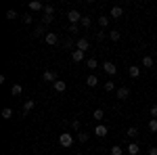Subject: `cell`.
Instances as JSON below:
<instances>
[{"mask_svg":"<svg viewBox=\"0 0 157 155\" xmlns=\"http://www.w3.org/2000/svg\"><path fill=\"white\" fill-rule=\"evenodd\" d=\"M59 145H61V147H65V149H69V147L73 145V134H69V132L59 134Z\"/></svg>","mask_w":157,"mask_h":155,"instance_id":"obj_1","label":"cell"},{"mask_svg":"<svg viewBox=\"0 0 157 155\" xmlns=\"http://www.w3.org/2000/svg\"><path fill=\"white\" fill-rule=\"evenodd\" d=\"M67 19H69V25H78V23H82V15H80V11H69L67 13Z\"/></svg>","mask_w":157,"mask_h":155,"instance_id":"obj_2","label":"cell"},{"mask_svg":"<svg viewBox=\"0 0 157 155\" xmlns=\"http://www.w3.org/2000/svg\"><path fill=\"white\" fill-rule=\"evenodd\" d=\"M103 72L107 73V76H115V73H117V67H115V63L105 61V63H103Z\"/></svg>","mask_w":157,"mask_h":155,"instance_id":"obj_3","label":"cell"},{"mask_svg":"<svg viewBox=\"0 0 157 155\" xmlns=\"http://www.w3.org/2000/svg\"><path fill=\"white\" fill-rule=\"evenodd\" d=\"M42 80H44V82L55 84V82H57V72H55V69H46V72L42 73Z\"/></svg>","mask_w":157,"mask_h":155,"instance_id":"obj_4","label":"cell"},{"mask_svg":"<svg viewBox=\"0 0 157 155\" xmlns=\"http://www.w3.org/2000/svg\"><path fill=\"white\" fill-rule=\"evenodd\" d=\"M44 40H46V44H48V46H55V44L59 42V36H57L55 32H46V38H44Z\"/></svg>","mask_w":157,"mask_h":155,"instance_id":"obj_5","label":"cell"},{"mask_svg":"<svg viewBox=\"0 0 157 155\" xmlns=\"http://www.w3.org/2000/svg\"><path fill=\"white\" fill-rule=\"evenodd\" d=\"M128 96H130V88H128V86H121V88H117V99H120V101H126Z\"/></svg>","mask_w":157,"mask_h":155,"instance_id":"obj_6","label":"cell"},{"mask_svg":"<svg viewBox=\"0 0 157 155\" xmlns=\"http://www.w3.org/2000/svg\"><path fill=\"white\" fill-rule=\"evenodd\" d=\"M88 46H90V42H88L86 38H80V40L75 42V48H78V50H82V52H86V50H88Z\"/></svg>","mask_w":157,"mask_h":155,"instance_id":"obj_7","label":"cell"},{"mask_svg":"<svg viewBox=\"0 0 157 155\" xmlns=\"http://www.w3.org/2000/svg\"><path fill=\"white\" fill-rule=\"evenodd\" d=\"M71 61H73V63H82V61H84V52L75 48V50L71 52Z\"/></svg>","mask_w":157,"mask_h":155,"instance_id":"obj_8","label":"cell"},{"mask_svg":"<svg viewBox=\"0 0 157 155\" xmlns=\"http://www.w3.org/2000/svg\"><path fill=\"white\" fill-rule=\"evenodd\" d=\"M52 88H55V92H65L67 90V84L63 82V80H57V82L52 84Z\"/></svg>","mask_w":157,"mask_h":155,"instance_id":"obj_9","label":"cell"},{"mask_svg":"<svg viewBox=\"0 0 157 155\" xmlns=\"http://www.w3.org/2000/svg\"><path fill=\"white\" fill-rule=\"evenodd\" d=\"M107 126H103V124H97V128H94V134H97V136H101V138H103V136H107Z\"/></svg>","mask_w":157,"mask_h":155,"instance_id":"obj_10","label":"cell"},{"mask_svg":"<svg viewBox=\"0 0 157 155\" xmlns=\"http://www.w3.org/2000/svg\"><path fill=\"white\" fill-rule=\"evenodd\" d=\"M97 84H98V78L94 76V73H90V76L86 78V86H90V88H94Z\"/></svg>","mask_w":157,"mask_h":155,"instance_id":"obj_11","label":"cell"},{"mask_svg":"<svg viewBox=\"0 0 157 155\" xmlns=\"http://www.w3.org/2000/svg\"><path fill=\"white\" fill-rule=\"evenodd\" d=\"M121 15H124V9L121 6H111V17L113 19H120Z\"/></svg>","mask_w":157,"mask_h":155,"instance_id":"obj_12","label":"cell"},{"mask_svg":"<svg viewBox=\"0 0 157 155\" xmlns=\"http://www.w3.org/2000/svg\"><path fill=\"white\" fill-rule=\"evenodd\" d=\"M29 11H44V4L38 2V0H32L29 2Z\"/></svg>","mask_w":157,"mask_h":155,"instance_id":"obj_13","label":"cell"},{"mask_svg":"<svg viewBox=\"0 0 157 155\" xmlns=\"http://www.w3.org/2000/svg\"><path fill=\"white\" fill-rule=\"evenodd\" d=\"M126 151H128L130 155H138V153H140V147H138L136 143H130V145H128V149H126Z\"/></svg>","mask_w":157,"mask_h":155,"instance_id":"obj_14","label":"cell"},{"mask_svg":"<svg viewBox=\"0 0 157 155\" xmlns=\"http://www.w3.org/2000/svg\"><path fill=\"white\" fill-rule=\"evenodd\" d=\"M34 107H36V101H32V99H29V101H25V103H23V113H29Z\"/></svg>","mask_w":157,"mask_h":155,"instance_id":"obj_15","label":"cell"},{"mask_svg":"<svg viewBox=\"0 0 157 155\" xmlns=\"http://www.w3.org/2000/svg\"><path fill=\"white\" fill-rule=\"evenodd\" d=\"M153 65H155V61H153V57H149V55H145V57H143V67H147V69H149V67H153Z\"/></svg>","mask_w":157,"mask_h":155,"instance_id":"obj_16","label":"cell"},{"mask_svg":"<svg viewBox=\"0 0 157 155\" xmlns=\"http://www.w3.org/2000/svg\"><path fill=\"white\" fill-rule=\"evenodd\" d=\"M128 73H130V78H138V76H140V67L130 65V67H128Z\"/></svg>","mask_w":157,"mask_h":155,"instance_id":"obj_17","label":"cell"},{"mask_svg":"<svg viewBox=\"0 0 157 155\" xmlns=\"http://www.w3.org/2000/svg\"><path fill=\"white\" fill-rule=\"evenodd\" d=\"M21 92H23L21 84H13V86H11V95H13V96H19Z\"/></svg>","mask_w":157,"mask_h":155,"instance_id":"obj_18","label":"cell"},{"mask_svg":"<svg viewBox=\"0 0 157 155\" xmlns=\"http://www.w3.org/2000/svg\"><path fill=\"white\" fill-rule=\"evenodd\" d=\"M0 115H2V119H11V118H13V109H11V107H4Z\"/></svg>","mask_w":157,"mask_h":155,"instance_id":"obj_19","label":"cell"},{"mask_svg":"<svg viewBox=\"0 0 157 155\" xmlns=\"http://www.w3.org/2000/svg\"><path fill=\"white\" fill-rule=\"evenodd\" d=\"M86 67H88V69H97V67H98L97 59H92V57H90V59H86Z\"/></svg>","mask_w":157,"mask_h":155,"instance_id":"obj_20","label":"cell"},{"mask_svg":"<svg viewBox=\"0 0 157 155\" xmlns=\"http://www.w3.org/2000/svg\"><path fill=\"white\" fill-rule=\"evenodd\" d=\"M34 36H36V38H42V36H44V38H46V34H44V25H38L36 29H34Z\"/></svg>","mask_w":157,"mask_h":155,"instance_id":"obj_21","label":"cell"},{"mask_svg":"<svg viewBox=\"0 0 157 155\" xmlns=\"http://www.w3.org/2000/svg\"><path fill=\"white\" fill-rule=\"evenodd\" d=\"M97 21H98V25H101V27H107V25H109V17L101 15V17H97Z\"/></svg>","mask_w":157,"mask_h":155,"instance_id":"obj_22","label":"cell"},{"mask_svg":"<svg viewBox=\"0 0 157 155\" xmlns=\"http://www.w3.org/2000/svg\"><path fill=\"white\" fill-rule=\"evenodd\" d=\"M120 32H117V29H113V32H109V40H111V42H117V40H120Z\"/></svg>","mask_w":157,"mask_h":155,"instance_id":"obj_23","label":"cell"},{"mask_svg":"<svg viewBox=\"0 0 157 155\" xmlns=\"http://www.w3.org/2000/svg\"><path fill=\"white\" fill-rule=\"evenodd\" d=\"M103 118H105V111H103L101 107H98V109H94V119H97V122H101Z\"/></svg>","mask_w":157,"mask_h":155,"instance_id":"obj_24","label":"cell"},{"mask_svg":"<svg viewBox=\"0 0 157 155\" xmlns=\"http://www.w3.org/2000/svg\"><path fill=\"white\" fill-rule=\"evenodd\" d=\"M103 88L107 90V92H113V88H115V84H113V80H109V82L103 84Z\"/></svg>","mask_w":157,"mask_h":155,"instance_id":"obj_25","label":"cell"},{"mask_svg":"<svg viewBox=\"0 0 157 155\" xmlns=\"http://www.w3.org/2000/svg\"><path fill=\"white\" fill-rule=\"evenodd\" d=\"M111 155H124V149L117 147V145H113V147H111Z\"/></svg>","mask_w":157,"mask_h":155,"instance_id":"obj_26","label":"cell"},{"mask_svg":"<svg viewBox=\"0 0 157 155\" xmlns=\"http://www.w3.org/2000/svg\"><path fill=\"white\" fill-rule=\"evenodd\" d=\"M88 138H90V134H88V132H80V134H78V141H80V143H86Z\"/></svg>","mask_w":157,"mask_h":155,"instance_id":"obj_27","label":"cell"},{"mask_svg":"<svg viewBox=\"0 0 157 155\" xmlns=\"http://www.w3.org/2000/svg\"><path fill=\"white\" fill-rule=\"evenodd\" d=\"M48 23H52V15H44V17H42V25L46 27Z\"/></svg>","mask_w":157,"mask_h":155,"instance_id":"obj_28","label":"cell"},{"mask_svg":"<svg viewBox=\"0 0 157 155\" xmlns=\"http://www.w3.org/2000/svg\"><path fill=\"white\" fill-rule=\"evenodd\" d=\"M55 13V6L52 4H44V15H52Z\"/></svg>","mask_w":157,"mask_h":155,"instance_id":"obj_29","label":"cell"},{"mask_svg":"<svg viewBox=\"0 0 157 155\" xmlns=\"http://www.w3.org/2000/svg\"><path fill=\"white\" fill-rule=\"evenodd\" d=\"M19 15H17V11H6V19L9 21H13V19H17Z\"/></svg>","mask_w":157,"mask_h":155,"instance_id":"obj_30","label":"cell"},{"mask_svg":"<svg viewBox=\"0 0 157 155\" xmlns=\"http://www.w3.org/2000/svg\"><path fill=\"white\" fill-rule=\"evenodd\" d=\"M128 136H130V138H136V136H138V130H136V128H128Z\"/></svg>","mask_w":157,"mask_h":155,"instance_id":"obj_31","label":"cell"},{"mask_svg":"<svg viewBox=\"0 0 157 155\" xmlns=\"http://www.w3.org/2000/svg\"><path fill=\"white\" fill-rule=\"evenodd\" d=\"M21 19H23V23H25V25H32V15H29V13H25Z\"/></svg>","mask_w":157,"mask_h":155,"instance_id":"obj_32","label":"cell"},{"mask_svg":"<svg viewBox=\"0 0 157 155\" xmlns=\"http://www.w3.org/2000/svg\"><path fill=\"white\" fill-rule=\"evenodd\" d=\"M149 130L157 132V119H151V122H149Z\"/></svg>","mask_w":157,"mask_h":155,"instance_id":"obj_33","label":"cell"},{"mask_svg":"<svg viewBox=\"0 0 157 155\" xmlns=\"http://www.w3.org/2000/svg\"><path fill=\"white\" fill-rule=\"evenodd\" d=\"M82 25H84V27H90V25H92V19H90V17H82Z\"/></svg>","mask_w":157,"mask_h":155,"instance_id":"obj_34","label":"cell"},{"mask_svg":"<svg viewBox=\"0 0 157 155\" xmlns=\"http://www.w3.org/2000/svg\"><path fill=\"white\" fill-rule=\"evenodd\" d=\"M149 113H151V118H153V119H157V105H153V107H151V111H149Z\"/></svg>","mask_w":157,"mask_h":155,"instance_id":"obj_35","label":"cell"},{"mask_svg":"<svg viewBox=\"0 0 157 155\" xmlns=\"http://www.w3.org/2000/svg\"><path fill=\"white\" fill-rule=\"evenodd\" d=\"M67 32H69V34H78V25H69Z\"/></svg>","mask_w":157,"mask_h":155,"instance_id":"obj_36","label":"cell"},{"mask_svg":"<svg viewBox=\"0 0 157 155\" xmlns=\"http://www.w3.org/2000/svg\"><path fill=\"white\" fill-rule=\"evenodd\" d=\"M71 128H73V130H80V122H78V119H73V122H71Z\"/></svg>","mask_w":157,"mask_h":155,"instance_id":"obj_37","label":"cell"},{"mask_svg":"<svg viewBox=\"0 0 157 155\" xmlns=\"http://www.w3.org/2000/svg\"><path fill=\"white\" fill-rule=\"evenodd\" d=\"M149 155H157V147H151L149 149Z\"/></svg>","mask_w":157,"mask_h":155,"instance_id":"obj_38","label":"cell"}]
</instances>
